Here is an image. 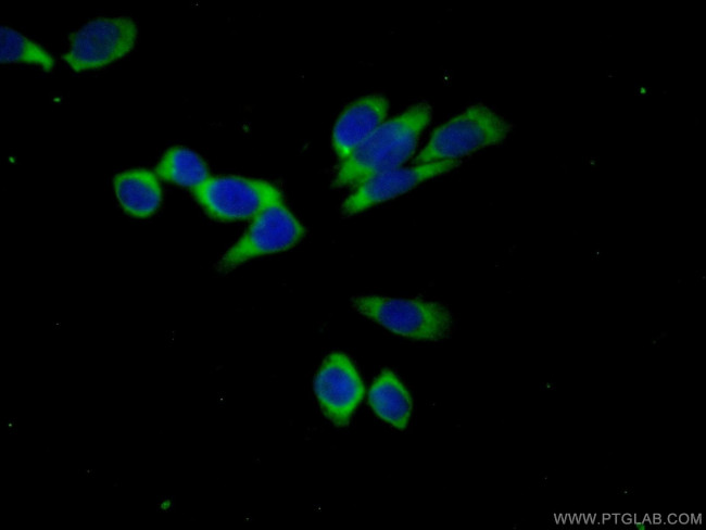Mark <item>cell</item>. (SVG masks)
Here are the masks:
<instances>
[{
	"label": "cell",
	"instance_id": "6da1fadb",
	"mask_svg": "<svg viewBox=\"0 0 706 530\" xmlns=\"http://www.w3.org/2000/svg\"><path fill=\"white\" fill-rule=\"evenodd\" d=\"M432 118V108L421 101L381 124L341 165L333 186L357 187L371 176L402 166L415 153Z\"/></svg>",
	"mask_w": 706,
	"mask_h": 530
},
{
	"label": "cell",
	"instance_id": "7a4b0ae2",
	"mask_svg": "<svg viewBox=\"0 0 706 530\" xmlns=\"http://www.w3.org/2000/svg\"><path fill=\"white\" fill-rule=\"evenodd\" d=\"M513 124L483 103L469 105L436 128L414 164L461 161L481 149L502 143Z\"/></svg>",
	"mask_w": 706,
	"mask_h": 530
},
{
	"label": "cell",
	"instance_id": "3957f363",
	"mask_svg": "<svg viewBox=\"0 0 706 530\" xmlns=\"http://www.w3.org/2000/svg\"><path fill=\"white\" fill-rule=\"evenodd\" d=\"M352 307L391 332L420 341H441L453 330L451 312L438 302L419 299L356 295Z\"/></svg>",
	"mask_w": 706,
	"mask_h": 530
},
{
	"label": "cell",
	"instance_id": "277c9868",
	"mask_svg": "<svg viewBox=\"0 0 706 530\" xmlns=\"http://www.w3.org/2000/svg\"><path fill=\"white\" fill-rule=\"evenodd\" d=\"M191 192L204 212L219 222L253 218L283 202L281 191L272 182L238 175L211 176Z\"/></svg>",
	"mask_w": 706,
	"mask_h": 530
},
{
	"label": "cell",
	"instance_id": "5b68a950",
	"mask_svg": "<svg viewBox=\"0 0 706 530\" xmlns=\"http://www.w3.org/2000/svg\"><path fill=\"white\" fill-rule=\"evenodd\" d=\"M137 34V25L128 16L92 18L71 34L63 60L75 72L103 67L127 55Z\"/></svg>",
	"mask_w": 706,
	"mask_h": 530
},
{
	"label": "cell",
	"instance_id": "8992f818",
	"mask_svg": "<svg viewBox=\"0 0 706 530\" xmlns=\"http://www.w3.org/2000/svg\"><path fill=\"white\" fill-rule=\"evenodd\" d=\"M305 228L283 202L264 209L242 237L222 256L216 267L229 272L240 264L266 254L286 251L305 236Z\"/></svg>",
	"mask_w": 706,
	"mask_h": 530
},
{
	"label": "cell",
	"instance_id": "52a82bcc",
	"mask_svg": "<svg viewBox=\"0 0 706 530\" xmlns=\"http://www.w3.org/2000/svg\"><path fill=\"white\" fill-rule=\"evenodd\" d=\"M314 391L323 414L337 427L349 425L365 389L352 361L341 352L330 353L318 368Z\"/></svg>",
	"mask_w": 706,
	"mask_h": 530
},
{
	"label": "cell",
	"instance_id": "ba28073f",
	"mask_svg": "<svg viewBox=\"0 0 706 530\" xmlns=\"http://www.w3.org/2000/svg\"><path fill=\"white\" fill-rule=\"evenodd\" d=\"M462 164L461 161H441L396 167L376 174L358 185L342 204V213L354 215L376 204L396 198L418 185L446 174Z\"/></svg>",
	"mask_w": 706,
	"mask_h": 530
},
{
	"label": "cell",
	"instance_id": "9c48e42d",
	"mask_svg": "<svg viewBox=\"0 0 706 530\" xmlns=\"http://www.w3.org/2000/svg\"><path fill=\"white\" fill-rule=\"evenodd\" d=\"M388 113V99L377 93L358 98L341 112L332 129V147L341 162L386 122Z\"/></svg>",
	"mask_w": 706,
	"mask_h": 530
},
{
	"label": "cell",
	"instance_id": "30bf717a",
	"mask_svg": "<svg viewBox=\"0 0 706 530\" xmlns=\"http://www.w3.org/2000/svg\"><path fill=\"white\" fill-rule=\"evenodd\" d=\"M116 198L123 210L137 218L152 216L162 202V187L155 172L131 168L115 175Z\"/></svg>",
	"mask_w": 706,
	"mask_h": 530
},
{
	"label": "cell",
	"instance_id": "8fae6325",
	"mask_svg": "<svg viewBox=\"0 0 706 530\" xmlns=\"http://www.w3.org/2000/svg\"><path fill=\"white\" fill-rule=\"evenodd\" d=\"M368 403L375 414L399 430H404L412 415L411 395L390 369L382 370L373 382Z\"/></svg>",
	"mask_w": 706,
	"mask_h": 530
},
{
	"label": "cell",
	"instance_id": "7c38bea8",
	"mask_svg": "<svg viewBox=\"0 0 706 530\" xmlns=\"http://www.w3.org/2000/svg\"><path fill=\"white\" fill-rule=\"evenodd\" d=\"M155 173L159 178L190 190L211 177L204 160L197 152L180 146L173 147L163 154Z\"/></svg>",
	"mask_w": 706,
	"mask_h": 530
},
{
	"label": "cell",
	"instance_id": "4fadbf2b",
	"mask_svg": "<svg viewBox=\"0 0 706 530\" xmlns=\"http://www.w3.org/2000/svg\"><path fill=\"white\" fill-rule=\"evenodd\" d=\"M0 61L34 64L46 72L54 66L53 56L43 47L9 26L0 27Z\"/></svg>",
	"mask_w": 706,
	"mask_h": 530
}]
</instances>
